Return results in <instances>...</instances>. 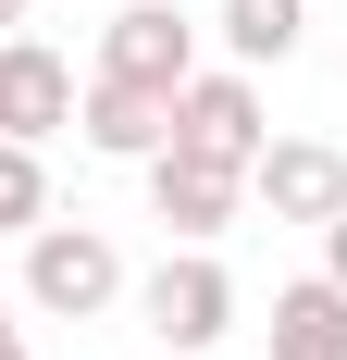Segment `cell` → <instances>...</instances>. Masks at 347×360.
Wrapping results in <instances>:
<instances>
[{
	"mask_svg": "<svg viewBox=\"0 0 347 360\" xmlns=\"http://www.w3.org/2000/svg\"><path fill=\"white\" fill-rule=\"evenodd\" d=\"M322 274H335V286H347V212L322 224Z\"/></svg>",
	"mask_w": 347,
	"mask_h": 360,
	"instance_id": "12",
	"label": "cell"
},
{
	"mask_svg": "<svg viewBox=\"0 0 347 360\" xmlns=\"http://www.w3.org/2000/svg\"><path fill=\"white\" fill-rule=\"evenodd\" d=\"M37 224H50V174L25 137H0V236H37Z\"/></svg>",
	"mask_w": 347,
	"mask_h": 360,
	"instance_id": "11",
	"label": "cell"
},
{
	"mask_svg": "<svg viewBox=\"0 0 347 360\" xmlns=\"http://www.w3.org/2000/svg\"><path fill=\"white\" fill-rule=\"evenodd\" d=\"M74 137L100 149V162H149V149H174V100H162V87H124V75H87Z\"/></svg>",
	"mask_w": 347,
	"mask_h": 360,
	"instance_id": "8",
	"label": "cell"
},
{
	"mask_svg": "<svg viewBox=\"0 0 347 360\" xmlns=\"http://www.w3.org/2000/svg\"><path fill=\"white\" fill-rule=\"evenodd\" d=\"M248 199H261L273 224H310V236H322V224L347 212V149H335V137H261Z\"/></svg>",
	"mask_w": 347,
	"mask_h": 360,
	"instance_id": "4",
	"label": "cell"
},
{
	"mask_svg": "<svg viewBox=\"0 0 347 360\" xmlns=\"http://www.w3.org/2000/svg\"><path fill=\"white\" fill-rule=\"evenodd\" d=\"M223 50L236 63H285L298 50V0H223Z\"/></svg>",
	"mask_w": 347,
	"mask_h": 360,
	"instance_id": "10",
	"label": "cell"
},
{
	"mask_svg": "<svg viewBox=\"0 0 347 360\" xmlns=\"http://www.w3.org/2000/svg\"><path fill=\"white\" fill-rule=\"evenodd\" d=\"M100 75H124V87H186V75H199V25H186V13H174V0H124V13H112L100 25Z\"/></svg>",
	"mask_w": 347,
	"mask_h": 360,
	"instance_id": "6",
	"label": "cell"
},
{
	"mask_svg": "<svg viewBox=\"0 0 347 360\" xmlns=\"http://www.w3.org/2000/svg\"><path fill=\"white\" fill-rule=\"evenodd\" d=\"M261 137H273V112H261V87H248V63L223 75H186L174 87V149H199V162H261Z\"/></svg>",
	"mask_w": 347,
	"mask_h": 360,
	"instance_id": "3",
	"label": "cell"
},
{
	"mask_svg": "<svg viewBox=\"0 0 347 360\" xmlns=\"http://www.w3.org/2000/svg\"><path fill=\"white\" fill-rule=\"evenodd\" d=\"M112 298H124V249H112L100 224H37V236H25V311L100 323Z\"/></svg>",
	"mask_w": 347,
	"mask_h": 360,
	"instance_id": "1",
	"label": "cell"
},
{
	"mask_svg": "<svg viewBox=\"0 0 347 360\" xmlns=\"http://www.w3.org/2000/svg\"><path fill=\"white\" fill-rule=\"evenodd\" d=\"M137 174H149V212L174 224V249H211V236L248 212V174L236 162H199V149H149Z\"/></svg>",
	"mask_w": 347,
	"mask_h": 360,
	"instance_id": "5",
	"label": "cell"
},
{
	"mask_svg": "<svg viewBox=\"0 0 347 360\" xmlns=\"http://www.w3.org/2000/svg\"><path fill=\"white\" fill-rule=\"evenodd\" d=\"M261 360H347V286H335V274H310V286H285V298H273Z\"/></svg>",
	"mask_w": 347,
	"mask_h": 360,
	"instance_id": "9",
	"label": "cell"
},
{
	"mask_svg": "<svg viewBox=\"0 0 347 360\" xmlns=\"http://www.w3.org/2000/svg\"><path fill=\"white\" fill-rule=\"evenodd\" d=\"M74 100H87V87H74V63L50 50V37H0V137H25V149L63 137Z\"/></svg>",
	"mask_w": 347,
	"mask_h": 360,
	"instance_id": "7",
	"label": "cell"
},
{
	"mask_svg": "<svg viewBox=\"0 0 347 360\" xmlns=\"http://www.w3.org/2000/svg\"><path fill=\"white\" fill-rule=\"evenodd\" d=\"M137 323L162 335L174 360H199V348H223V335H236V274H223L211 249H162V274L137 286Z\"/></svg>",
	"mask_w": 347,
	"mask_h": 360,
	"instance_id": "2",
	"label": "cell"
},
{
	"mask_svg": "<svg viewBox=\"0 0 347 360\" xmlns=\"http://www.w3.org/2000/svg\"><path fill=\"white\" fill-rule=\"evenodd\" d=\"M0 37H25V0H0Z\"/></svg>",
	"mask_w": 347,
	"mask_h": 360,
	"instance_id": "14",
	"label": "cell"
},
{
	"mask_svg": "<svg viewBox=\"0 0 347 360\" xmlns=\"http://www.w3.org/2000/svg\"><path fill=\"white\" fill-rule=\"evenodd\" d=\"M0 360H37V348H25V323H13V298H0Z\"/></svg>",
	"mask_w": 347,
	"mask_h": 360,
	"instance_id": "13",
	"label": "cell"
}]
</instances>
